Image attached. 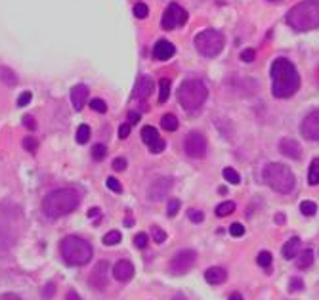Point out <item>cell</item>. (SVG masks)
<instances>
[{"label": "cell", "mask_w": 319, "mask_h": 300, "mask_svg": "<svg viewBox=\"0 0 319 300\" xmlns=\"http://www.w3.org/2000/svg\"><path fill=\"white\" fill-rule=\"evenodd\" d=\"M272 94L275 98L283 100V98H291L298 92L300 88V75L297 67L285 60V58H277L272 63Z\"/></svg>", "instance_id": "cell-1"}, {"label": "cell", "mask_w": 319, "mask_h": 300, "mask_svg": "<svg viewBox=\"0 0 319 300\" xmlns=\"http://www.w3.org/2000/svg\"><path fill=\"white\" fill-rule=\"evenodd\" d=\"M79 205H80L79 191L65 187V189H56V191L48 193L42 201V210L50 218H60V216H65L69 212H73Z\"/></svg>", "instance_id": "cell-2"}, {"label": "cell", "mask_w": 319, "mask_h": 300, "mask_svg": "<svg viewBox=\"0 0 319 300\" xmlns=\"http://www.w3.org/2000/svg\"><path fill=\"white\" fill-rule=\"evenodd\" d=\"M287 23L295 31H312L319 27V0H302L287 14Z\"/></svg>", "instance_id": "cell-3"}, {"label": "cell", "mask_w": 319, "mask_h": 300, "mask_svg": "<svg viewBox=\"0 0 319 300\" xmlns=\"http://www.w3.org/2000/svg\"><path fill=\"white\" fill-rule=\"evenodd\" d=\"M262 178L277 193L285 195V193H291L295 189V174L287 164H281V162L266 164V168L262 172Z\"/></svg>", "instance_id": "cell-4"}, {"label": "cell", "mask_w": 319, "mask_h": 300, "mask_svg": "<svg viewBox=\"0 0 319 300\" xmlns=\"http://www.w3.org/2000/svg\"><path fill=\"white\" fill-rule=\"evenodd\" d=\"M61 256L69 266H84L92 260V245L77 235H69L60 245Z\"/></svg>", "instance_id": "cell-5"}, {"label": "cell", "mask_w": 319, "mask_h": 300, "mask_svg": "<svg viewBox=\"0 0 319 300\" xmlns=\"http://www.w3.org/2000/svg\"><path fill=\"white\" fill-rule=\"evenodd\" d=\"M206 96H208V90H206L205 82L197 80V79L183 80L178 88V101L187 113L197 111L206 101Z\"/></svg>", "instance_id": "cell-6"}, {"label": "cell", "mask_w": 319, "mask_h": 300, "mask_svg": "<svg viewBox=\"0 0 319 300\" xmlns=\"http://www.w3.org/2000/svg\"><path fill=\"white\" fill-rule=\"evenodd\" d=\"M195 48L201 56L214 58L224 50V35L216 29H205L195 37Z\"/></svg>", "instance_id": "cell-7"}, {"label": "cell", "mask_w": 319, "mask_h": 300, "mask_svg": "<svg viewBox=\"0 0 319 300\" xmlns=\"http://www.w3.org/2000/svg\"><path fill=\"white\" fill-rule=\"evenodd\" d=\"M185 21H187V12L183 10L180 4L172 2V4H168V8H166L164 14H162L160 27H162L164 31H172V29H176V27L185 25Z\"/></svg>", "instance_id": "cell-8"}, {"label": "cell", "mask_w": 319, "mask_h": 300, "mask_svg": "<svg viewBox=\"0 0 319 300\" xmlns=\"http://www.w3.org/2000/svg\"><path fill=\"white\" fill-rule=\"evenodd\" d=\"M183 149L191 159H203L206 155V138L201 132H189L183 141Z\"/></svg>", "instance_id": "cell-9"}, {"label": "cell", "mask_w": 319, "mask_h": 300, "mask_svg": "<svg viewBox=\"0 0 319 300\" xmlns=\"http://www.w3.org/2000/svg\"><path fill=\"white\" fill-rule=\"evenodd\" d=\"M195 260H197L195 251H189V249L180 251V253L170 260V272H172L174 276H183V274H187V272L193 268Z\"/></svg>", "instance_id": "cell-10"}, {"label": "cell", "mask_w": 319, "mask_h": 300, "mask_svg": "<svg viewBox=\"0 0 319 300\" xmlns=\"http://www.w3.org/2000/svg\"><path fill=\"white\" fill-rule=\"evenodd\" d=\"M109 281V262L107 260H100L90 274V285L96 289H105Z\"/></svg>", "instance_id": "cell-11"}, {"label": "cell", "mask_w": 319, "mask_h": 300, "mask_svg": "<svg viewBox=\"0 0 319 300\" xmlns=\"http://www.w3.org/2000/svg\"><path fill=\"white\" fill-rule=\"evenodd\" d=\"M300 132H302V136H304L306 140L318 141V140H319V109L312 111L310 115L302 120Z\"/></svg>", "instance_id": "cell-12"}, {"label": "cell", "mask_w": 319, "mask_h": 300, "mask_svg": "<svg viewBox=\"0 0 319 300\" xmlns=\"http://www.w3.org/2000/svg\"><path fill=\"white\" fill-rule=\"evenodd\" d=\"M172 178H168V176H162L159 180H155L153 185L149 187V199L151 201H162L166 195H168V191L172 189Z\"/></svg>", "instance_id": "cell-13"}, {"label": "cell", "mask_w": 319, "mask_h": 300, "mask_svg": "<svg viewBox=\"0 0 319 300\" xmlns=\"http://www.w3.org/2000/svg\"><path fill=\"white\" fill-rule=\"evenodd\" d=\"M113 276L120 283L130 281L134 277V266H132V262L130 260H119L113 266Z\"/></svg>", "instance_id": "cell-14"}, {"label": "cell", "mask_w": 319, "mask_h": 300, "mask_svg": "<svg viewBox=\"0 0 319 300\" xmlns=\"http://www.w3.org/2000/svg\"><path fill=\"white\" fill-rule=\"evenodd\" d=\"M279 151H281V155H285V157H289V159H295V161L302 157V147H300V143H298L297 140H293V138L281 140Z\"/></svg>", "instance_id": "cell-15"}, {"label": "cell", "mask_w": 319, "mask_h": 300, "mask_svg": "<svg viewBox=\"0 0 319 300\" xmlns=\"http://www.w3.org/2000/svg\"><path fill=\"white\" fill-rule=\"evenodd\" d=\"M153 88H155V84H153V79H151V77H140L136 86H134L132 98H134V100H145L147 96H151Z\"/></svg>", "instance_id": "cell-16"}, {"label": "cell", "mask_w": 319, "mask_h": 300, "mask_svg": "<svg viewBox=\"0 0 319 300\" xmlns=\"http://www.w3.org/2000/svg\"><path fill=\"white\" fill-rule=\"evenodd\" d=\"M88 86L86 84H77L71 88V101H73V107L75 111H82L86 100H88Z\"/></svg>", "instance_id": "cell-17"}, {"label": "cell", "mask_w": 319, "mask_h": 300, "mask_svg": "<svg viewBox=\"0 0 319 300\" xmlns=\"http://www.w3.org/2000/svg\"><path fill=\"white\" fill-rule=\"evenodd\" d=\"M176 54V48L172 42H168V40H159L155 48H153V56H155V60H159V61H166V60H170L172 56Z\"/></svg>", "instance_id": "cell-18"}, {"label": "cell", "mask_w": 319, "mask_h": 300, "mask_svg": "<svg viewBox=\"0 0 319 300\" xmlns=\"http://www.w3.org/2000/svg\"><path fill=\"white\" fill-rule=\"evenodd\" d=\"M205 279L210 283V285H220V283H224V281L228 279V274H226L224 268L214 266V268H208V270L205 272Z\"/></svg>", "instance_id": "cell-19"}, {"label": "cell", "mask_w": 319, "mask_h": 300, "mask_svg": "<svg viewBox=\"0 0 319 300\" xmlns=\"http://www.w3.org/2000/svg\"><path fill=\"white\" fill-rule=\"evenodd\" d=\"M298 253H300V239H298V237H291V239L285 243V247H283V256H285L287 260H291V258H295Z\"/></svg>", "instance_id": "cell-20"}, {"label": "cell", "mask_w": 319, "mask_h": 300, "mask_svg": "<svg viewBox=\"0 0 319 300\" xmlns=\"http://www.w3.org/2000/svg\"><path fill=\"white\" fill-rule=\"evenodd\" d=\"M0 82H4L6 86H16L18 84V77L10 67H0Z\"/></svg>", "instance_id": "cell-21"}, {"label": "cell", "mask_w": 319, "mask_h": 300, "mask_svg": "<svg viewBox=\"0 0 319 300\" xmlns=\"http://www.w3.org/2000/svg\"><path fill=\"white\" fill-rule=\"evenodd\" d=\"M312 264H314V251H312V249L302 251V254H300V258H298V262H297L298 270H308Z\"/></svg>", "instance_id": "cell-22"}, {"label": "cell", "mask_w": 319, "mask_h": 300, "mask_svg": "<svg viewBox=\"0 0 319 300\" xmlns=\"http://www.w3.org/2000/svg\"><path fill=\"white\" fill-rule=\"evenodd\" d=\"M157 138H159V132H157L155 126H143V128H141V140H143L147 145H151Z\"/></svg>", "instance_id": "cell-23"}, {"label": "cell", "mask_w": 319, "mask_h": 300, "mask_svg": "<svg viewBox=\"0 0 319 300\" xmlns=\"http://www.w3.org/2000/svg\"><path fill=\"white\" fill-rule=\"evenodd\" d=\"M160 126L164 128V130H168V132H174L176 128H178V119L174 115H162V119H160Z\"/></svg>", "instance_id": "cell-24"}, {"label": "cell", "mask_w": 319, "mask_h": 300, "mask_svg": "<svg viewBox=\"0 0 319 300\" xmlns=\"http://www.w3.org/2000/svg\"><path fill=\"white\" fill-rule=\"evenodd\" d=\"M170 98V79H160L159 82V101L164 103Z\"/></svg>", "instance_id": "cell-25"}, {"label": "cell", "mask_w": 319, "mask_h": 300, "mask_svg": "<svg viewBox=\"0 0 319 300\" xmlns=\"http://www.w3.org/2000/svg\"><path fill=\"white\" fill-rule=\"evenodd\" d=\"M308 182L312 185H319V159H314L310 164V172H308Z\"/></svg>", "instance_id": "cell-26"}, {"label": "cell", "mask_w": 319, "mask_h": 300, "mask_svg": "<svg viewBox=\"0 0 319 300\" xmlns=\"http://www.w3.org/2000/svg\"><path fill=\"white\" fill-rule=\"evenodd\" d=\"M120 239H122V235H120L117 230H113V231H109V233L103 235V245L113 247V245H119V243H120Z\"/></svg>", "instance_id": "cell-27"}, {"label": "cell", "mask_w": 319, "mask_h": 300, "mask_svg": "<svg viewBox=\"0 0 319 300\" xmlns=\"http://www.w3.org/2000/svg\"><path fill=\"white\" fill-rule=\"evenodd\" d=\"M88 140H90V126L88 124H80L79 130H77V141L80 145H84Z\"/></svg>", "instance_id": "cell-28"}, {"label": "cell", "mask_w": 319, "mask_h": 300, "mask_svg": "<svg viewBox=\"0 0 319 300\" xmlns=\"http://www.w3.org/2000/svg\"><path fill=\"white\" fill-rule=\"evenodd\" d=\"M92 157H94V161H103L107 157V147L103 143H96L92 147Z\"/></svg>", "instance_id": "cell-29"}, {"label": "cell", "mask_w": 319, "mask_h": 300, "mask_svg": "<svg viewBox=\"0 0 319 300\" xmlns=\"http://www.w3.org/2000/svg\"><path fill=\"white\" fill-rule=\"evenodd\" d=\"M235 210V203L233 201H226V203H220L216 207V216H228Z\"/></svg>", "instance_id": "cell-30"}, {"label": "cell", "mask_w": 319, "mask_h": 300, "mask_svg": "<svg viewBox=\"0 0 319 300\" xmlns=\"http://www.w3.org/2000/svg\"><path fill=\"white\" fill-rule=\"evenodd\" d=\"M300 212H302L304 216H314V214L318 212V205H316L314 201H302V203H300Z\"/></svg>", "instance_id": "cell-31"}, {"label": "cell", "mask_w": 319, "mask_h": 300, "mask_svg": "<svg viewBox=\"0 0 319 300\" xmlns=\"http://www.w3.org/2000/svg\"><path fill=\"white\" fill-rule=\"evenodd\" d=\"M222 174H224V178L228 180L229 184H239V182H241V176H239V174H237V170H235V168H231V166L224 168V172H222Z\"/></svg>", "instance_id": "cell-32"}, {"label": "cell", "mask_w": 319, "mask_h": 300, "mask_svg": "<svg viewBox=\"0 0 319 300\" xmlns=\"http://www.w3.org/2000/svg\"><path fill=\"white\" fill-rule=\"evenodd\" d=\"M272 253H268V251H262V253L256 256V262H258V266H262V268H270L272 266Z\"/></svg>", "instance_id": "cell-33"}, {"label": "cell", "mask_w": 319, "mask_h": 300, "mask_svg": "<svg viewBox=\"0 0 319 300\" xmlns=\"http://www.w3.org/2000/svg\"><path fill=\"white\" fill-rule=\"evenodd\" d=\"M147 14H149V8H147L143 2H138V4H134V16H136L138 20L147 18Z\"/></svg>", "instance_id": "cell-34"}, {"label": "cell", "mask_w": 319, "mask_h": 300, "mask_svg": "<svg viewBox=\"0 0 319 300\" xmlns=\"http://www.w3.org/2000/svg\"><path fill=\"white\" fill-rule=\"evenodd\" d=\"M90 107H92V111H98V113H105V111H107L105 101H103V100H100V98H94V100H92Z\"/></svg>", "instance_id": "cell-35"}, {"label": "cell", "mask_w": 319, "mask_h": 300, "mask_svg": "<svg viewBox=\"0 0 319 300\" xmlns=\"http://www.w3.org/2000/svg\"><path fill=\"white\" fill-rule=\"evenodd\" d=\"M187 216H189V220H191V222H195V224H201V222L205 220V214H203L201 210H195V208L187 210Z\"/></svg>", "instance_id": "cell-36"}, {"label": "cell", "mask_w": 319, "mask_h": 300, "mask_svg": "<svg viewBox=\"0 0 319 300\" xmlns=\"http://www.w3.org/2000/svg\"><path fill=\"white\" fill-rule=\"evenodd\" d=\"M180 210V199H170L168 207H166V214L168 216H176V212Z\"/></svg>", "instance_id": "cell-37"}, {"label": "cell", "mask_w": 319, "mask_h": 300, "mask_svg": "<svg viewBox=\"0 0 319 300\" xmlns=\"http://www.w3.org/2000/svg\"><path fill=\"white\" fill-rule=\"evenodd\" d=\"M229 233H231L233 237H243V235H245V226L239 224V222H235V224L229 226Z\"/></svg>", "instance_id": "cell-38"}, {"label": "cell", "mask_w": 319, "mask_h": 300, "mask_svg": "<svg viewBox=\"0 0 319 300\" xmlns=\"http://www.w3.org/2000/svg\"><path fill=\"white\" fill-rule=\"evenodd\" d=\"M164 147H166V141L157 138L151 145H149V151H151V153H160V151H164Z\"/></svg>", "instance_id": "cell-39"}, {"label": "cell", "mask_w": 319, "mask_h": 300, "mask_svg": "<svg viewBox=\"0 0 319 300\" xmlns=\"http://www.w3.org/2000/svg\"><path fill=\"white\" fill-rule=\"evenodd\" d=\"M105 185H107L111 191H115V193H122V185H120V182H119L117 178H107Z\"/></svg>", "instance_id": "cell-40"}, {"label": "cell", "mask_w": 319, "mask_h": 300, "mask_svg": "<svg viewBox=\"0 0 319 300\" xmlns=\"http://www.w3.org/2000/svg\"><path fill=\"white\" fill-rule=\"evenodd\" d=\"M151 235H153L155 243H162V241L166 239V233H164V230H160V228H157V226H153V228H151Z\"/></svg>", "instance_id": "cell-41"}, {"label": "cell", "mask_w": 319, "mask_h": 300, "mask_svg": "<svg viewBox=\"0 0 319 300\" xmlns=\"http://www.w3.org/2000/svg\"><path fill=\"white\" fill-rule=\"evenodd\" d=\"M134 245L138 249H145L147 247V233H138L134 237Z\"/></svg>", "instance_id": "cell-42"}, {"label": "cell", "mask_w": 319, "mask_h": 300, "mask_svg": "<svg viewBox=\"0 0 319 300\" xmlns=\"http://www.w3.org/2000/svg\"><path fill=\"white\" fill-rule=\"evenodd\" d=\"M254 58H256V50H252V48H247V50L241 52V60H243L245 63H251Z\"/></svg>", "instance_id": "cell-43"}, {"label": "cell", "mask_w": 319, "mask_h": 300, "mask_svg": "<svg viewBox=\"0 0 319 300\" xmlns=\"http://www.w3.org/2000/svg\"><path fill=\"white\" fill-rule=\"evenodd\" d=\"M23 147H25L27 151H31V153H33V151H37L39 141H37L35 138H25V140H23Z\"/></svg>", "instance_id": "cell-44"}, {"label": "cell", "mask_w": 319, "mask_h": 300, "mask_svg": "<svg viewBox=\"0 0 319 300\" xmlns=\"http://www.w3.org/2000/svg\"><path fill=\"white\" fill-rule=\"evenodd\" d=\"M31 100H33V94L27 90V92H23L21 96L18 98V105H20V107H25V105L31 103Z\"/></svg>", "instance_id": "cell-45"}, {"label": "cell", "mask_w": 319, "mask_h": 300, "mask_svg": "<svg viewBox=\"0 0 319 300\" xmlns=\"http://www.w3.org/2000/svg\"><path fill=\"white\" fill-rule=\"evenodd\" d=\"M54 293H56V285L54 283H48V285H44V289H42V299H52L54 297Z\"/></svg>", "instance_id": "cell-46"}, {"label": "cell", "mask_w": 319, "mask_h": 300, "mask_svg": "<svg viewBox=\"0 0 319 300\" xmlns=\"http://www.w3.org/2000/svg\"><path fill=\"white\" fill-rule=\"evenodd\" d=\"M21 122H23V126H25V128H29V130H35V128H37V120H35V119H33L31 115L23 117Z\"/></svg>", "instance_id": "cell-47"}, {"label": "cell", "mask_w": 319, "mask_h": 300, "mask_svg": "<svg viewBox=\"0 0 319 300\" xmlns=\"http://www.w3.org/2000/svg\"><path fill=\"white\" fill-rule=\"evenodd\" d=\"M88 218H90L92 222H96V224H98V222L101 220V210H100L98 207L90 208V210H88Z\"/></svg>", "instance_id": "cell-48"}, {"label": "cell", "mask_w": 319, "mask_h": 300, "mask_svg": "<svg viewBox=\"0 0 319 300\" xmlns=\"http://www.w3.org/2000/svg\"><path fill=\"white\" fill-rule=\"evenodd\" d=\"M302 289H304V281L298 279V277H293V279H291V291L297 293V291H302Z\"/></svg>", "instance_id": "cell-49"}, {"label": "cell", "mask_w": 319, "mask_h": 300, "mask_svg": "<svg viewBox=\"0 0 319 300\" xmlns=\"http://www.w3.org/2000/svg\"><path fill=\"white\" fill-rule=\"evenodd\" d=\"M128 134H130V122L128 124H120L119 126V138L120 140L128 138Z\"/></svg>", "instance_id": "cell-50"}, {"label": "cell", "mask_w": 319, "mask_h": 300, "mask_svg": "<svg viewBox=\"0 0 319 300\" xmlns=\"http://www.w3.org/2000/svg\"><path fill=\"white\" fill-rule=\"evenodd\" d=\"M113 168L115 170H124L126 168V159L124 157H117L113 161Z\"/></svg>", "instance_id": "cell-51"}, {"label": "cell", "mask_w": 319, "mask_h": 300, "mask_svg": "<svg viewBox=\"0 0 319 300\" xmlns=\"http://www.w3.org/2000/svg\"><path fill=\"white\" fill-rule=\"evenodd\" d=\"M128 120H130V124H136L138 120H140V113L138 111H130L128 113Z\"/></svg>", "instance_id": "cell-52"}, {"label": "cell", "mask_w": 319, "mask_h": 300, "mask_svg": "<svg viewBox=\"0 0 319 300\" xmlns=\"http://www.w3.org/2000/svg\"><path fill=\"white\" fill-rule=\"evenodd\" d=\"M0 300H21V297H18V295H14V293H6V295H2V299Z\"/></svg>", "instance_id": "cell-53"}, {"label": "cell", "mask_w": 319, "mask_h": 300, "mask_svg": "<svg viewBox=\"0 0 319 300\" xmlns=\"http://www.w3.org/2000/svg\"><path fill=\"white\" fill-rule=\"evenodd\" d=\"M67 300H82L75 291H69V295H67Z\"/></svg>", "instance_id": "cell-54"}, {"label": "cell", "mask_w": 319, "mask_h": 300, "mask_svg": "<svg viewBox=\"0 0 319 300\" xmlns=\"http://www.w3.org/2000/svg\"><path fill=\"white\" fill-rule=\"evenodd\" d=\"M275 222H277V224H283V222H285V214H281V212H279V214L275 216Z\"/></svg>", "instance_id": "cell-55"}, {"label": "cell", "mask_w": 319, "mask_h": 300, "mask_svg": "<svg viewBox=\"0 0 319 300\" xmlns=\"http://www.w3.org/2000/svg\"><path fill=\"white\" fill-rule=\"evenodd\" d=\"M229 300H243V297H241L239 293H233V295L229 297Z\"/></svg>", "instance_id": "cell-56"}, {"label": "cell", "mask_w": 319, "mask_h": 300, "mask_svg": "<svg viewBox=\"0 0 319 300\" xmlns=\"http://www.w3.org/2000/svg\"><path fill=\"white\" fill-rule=\"evenodd\" d=\"M172 300H187V299L183 297L182 293H178V295H174V297H172Z\"/></svg>", "instance_id": "cell-57"}, {"label": "cell", "mask_w": 319, "mask_h": 300, "mask_svg": "<svg viewBox=\"0 0 319 300\" xmlns=\"http://www.w3.org/2000/svg\"><path fill=\"white\" fill-rule=\"evenodd\" d=\"M134 224V220L132 218H126V222H124V226H132Z\"/></svg>", "instance_id": "cell-58"}, {"label": "cell", "mask_w": 319, "mask_h": 300, "mask_svg": "<svg viewBox=\"0 0 319 300\" xmlns=\"http://www.w3.org/2000/svg\"><path fill=\"white\" fill-rule=\"evenodd\" d=\"M270 2H279V0H270Z\"/></svg>", "instance_id": "cell-59"}]
</instances>
